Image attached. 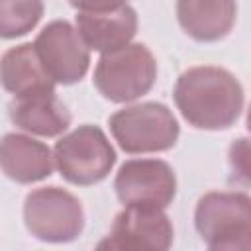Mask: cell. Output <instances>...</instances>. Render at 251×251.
<instances>
[{
    "label": "cell",
    "mask_w": 251,
    "mask_h": 251,
    "mask_svg": "<svg viewBox=\"0 0 251 251\" xmlns=\"http://www.w3.org/2000/svg\"><path fill=\"white\" fill-rule=\"evenodd\" d=\"M55 169L53 151L24 133H6L0 137V171L14 182L31 184L51 176Z\"/></svg>",
    "instance_id": "obj_11"
},
{
    "label": "cell",
    "mask_w": 251,
    "mask_h": 251,
    "mask_svg": "<svg viewBox=\"0 0 251 251\" xmlns=\"http://www.w3.org/2000/svg\"><path fill=\"white\" fill-rule=\"evenodd\" d=\"M176 18L196 41H218L231 31L237 4L231 0H180L176 2Z\"/></svg>",
    "instance_id": "obj_13"
},
{
    "label": "cell",
    "mask_w": 251,
    "mask_h": 251,
    "mask_svg": "<svg viewBox=\"0 0 251 251\" xmlns=\"http://www.w3.org/2000/svg\"><path fill=\"white\" fill-rule=\"evenodd\" d=\"M0 84L16 96H25L41 90H55L53 80L43 71L33 43H22L8 49L0 57Z\"/></svg>",
    "instance_id": "obj_14"
},
{
    "label": "cell",
    "mask_w": 251,
    "mask_h": 251,
    "mask_svg": "<svg viewBox=\"0 0 251 251\" xmlns=\"http://www.w3.org/2000/svg\"><path fill=\"white\" fill-rule=\"evenodd\" d=\"M33 49L53 84H75L90 67V51L67 20L49 22L37 33Z\"/></svg>",
    "instance_id": "obj_7"
},
{
    "label": "cell",
    "mask_w": 251,
    "mask_h": 251,
    "mask_svg": "<svg viewBox=\"0 0 251 251\" xmlns=\"http://www.w3.org/2000/svg\"><path fill=\"white\" fill-rule=\"evenodd\" d=\"M8 114L16 127L41 137H57L71 126V112L55 90L16 96L8 104Z\"/></svg>",
    "instance_id": "obj_12"
},
{
    "label": "cell",
    "mask_w": 251,
    "mask_h": 251,
    "mask_svg": "<svg viewBox=\"0 0 251 251\" xmlns=\"http://www.w3.org/2000/svg\"><path fill=\"white\" fill-rule=\"evenodd\" d=\"M39 0H0V39H16L29 33L43 16Z\"/></svg>",
    "instance_id": "obj_15"
},
{
    "label": "cell",
    "mask_w": 251,
    "mask_h": 251,
    "mask_svg": "<svg viewBox=\"0 0 251 251\" xmlns=\"http://www.w3.org/2000/svg\"><path fill=\"white\" fill-rule=\"evenodd\" d=\"M76 10V31L84 45L98 53H110L129 45L137 33V14L126 2L71 4Z\"/></svg>",
    "instance_id": "obj_9"
},
{
    "label": "cell",
    "mask_w": 251,
    "mask_h": 251,
    "mask_svg": "<svg viewBox=\"0 0 251 251\" xmlns=\"http://www.w3.org/2000/svg\"><path fill=\"white\" fill-rule=\"evenodd\" d=\"M175 239L169 216L159 208L126 206L94 251H169Z\"/></svg>",
    "instance_id": "obj_6"
},
{
    "label": "cell",
    "mask_w": 251,
    "mask_h": 251,
    "mask_svg": "<svg viewBox=\"0 0 251 251\" xmlns=\"http://www.w3.org/2000/svg\"><path fill=\"white\" fill-rule=\"evenodd\" d=\"M108 126L118 145L131 155L167 151L180 133L175 114L161 102L126 106L108 118Z\"/></svg>",
    "instance_id": "obj_3"
},
{
    "label": "cell",
    "mask_w": 251,
    "mask_h": 251,
    "mask_svg": "<svg viewBox=\"0 0 251 251\" xmlns=\"http://www.w3.org/2000/svg\"><path fill=\"white\" fill-rule=\"evenodd\" d=\"M208 251H251V233H239L208 243Z\"/></svg>",
    "instance_id": "obj_16"
},
{
    "label": "cell",
    "mask_w": 251,
    "mask_h": 251,
    "mask_svg": "<svg viewBox=\"0 0 251 251\" xmlns=\"http://www.w3.org/2000/svg\"><path fill=\"white\" fill-rule=\"evenodd\" d=\"M53 161L67 182L92 186L112 173V167L116 165V151L98 126L84 124L55 143Z\"/></svg>",
    "instance_id": "obj_4"
},
{
    "label": "cell",
    "mask_w": 251,
    "mask_h": 251,
    "mask_svg": "<svg viewBox=\"0 0 251 251\" xmlns=\"http://www.w3.org/2000/svg\"><path fill=\"white\" fill-rule=\"evenodd\" d=\"M24 224L39 241L71 243L84 229V210L73 192L59 186H41L25 196Z\"/></svg>",
    "instance_id": "obj_5"
},
{
    "label": "cell",
    "mask_w": 251,
    "mask_h": 251,
    "mask_svg": "<svg viewBox=\"0 0 251 251\" xmlns=\"http://www.w3.org/2000/svg\"><path fill=\"white\" fill-rule=\"evenodd\" d=\"M194 226L206 243L251 233V198L245 192H208L196 204Z\"/></svg>",
    "instance_id": "obj_10"
},
{
    "label": "cell",
    "mask_w": 251,
    "mask_h": 251,
    "mask_svg": "<svg viewBox=\"0 0 251 251\" xmlns=\"http://www.w3.org/2000/svg\"><path fill=\"white\" fill-rule=\"evenodd\" d=\"M157 78V61L147 45L129 43L104 53L94 69V86L110 102L126 104L147 94Z\"/></svg>",
    "instance_id": "obj_2"
},
{
    "label": "cell",
    "mask_w": 251,
    "mask_h": 251,
    "mask_svg": "<svg viewBox=\"0 0 251 251\" xmlns=\"http://www.w3.org/2000/svg\"><path fill=\"white\" fill-rule=\"evenodd\" d=\"M114 190L124 206L167 208L176 196V175L161 159H129L114 178Z\"/></svg>",
    "instance_id": "obj_8"
},
{
    "label": "cell",
    "mask_w": 251,
    "mask_h": 251,
    "mask_svg": "<svg viewBox=\"0 0 251 251\" xmlns=\"http://www.w3.org/2000/svg\"><path fill=\"white\" fill-rule=\"evenodd\" d=\"M175 104L182 118L196 129L231 127L245 104L241 82L227 69L200 65L186 69L175 84Z\"/></svg>",
    "instance_id": "obj_1"
}]
</instances>
